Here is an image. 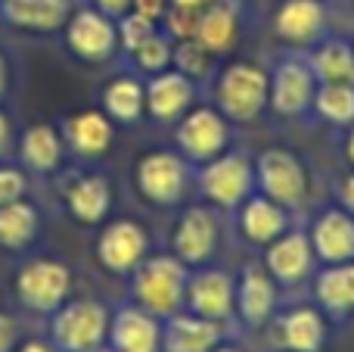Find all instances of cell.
I'll return each instance as SVG.
<instances>
[{"mask_svg": "<svg viewBox=\"0 0 354 352\" xmlns=\"http://www.w3.org/2000/svg\"><path fill=\"white\" fill-rule=\"evenodd\" d=\"M171 69H177L180 75H187V78L196 81V85H202V81H212L214 72H218V53L202 47L196 37H183V41H174Z\"/></svg>", "mask_w": 354, "mask_h": 352, "instance_id": "cell-32", "label": "cell"}, {"mask_svg": "<svg viewBox=\"0 0 354 352\" xmlns=\"http://www.w3.org/2000/svg\"><path fill=\"white\" fill-rule=\"evenodd\" d=\"M314 262H317V256H314V247L308 240V231L289 228L286 234H280L274 243L264 247L261 265L268 268V274L277 281L280 290H295L311 278Z\"/></svg>", "mask_w": 354, "mask_h": 352, "instance_id": "cell-16", "label": "cell"}, {"mask_svg": "<svg viewBox=\"0 0 354 352\" xmlns=\"http://www.w3.org/2000/svg\"><path fill=\"white\" fill-rule=\"evenodd\" d=\"M115 28H118V50L131 53L143 37H149L159 28V22H149V19L137 16V12H124L122 19H115Z\"/></svg>", "mask_w": 354, "mask_h": 352, "instance_id": "cell-35", "label": "cell"}, {"mask_svg": "<svg viewBox=\"0 0 354 352\" xmlns=\"http://www.w3.org/2000/svg\"><path fill=\"white\" fill-rule=\"evenodd\" d=\"M214 106L230 125L255 122L268 109V72L249 60H233L214 72Z\"/></svg>", "mask_w": 354, "mask_h": 352, "instance_id": "cell-2", "label": "cell"}, {"mask_svg": "<svg viewBox=\"0 0 354 352\" xmlns=\"http://www.w3.org/2000/svg\"><path fill=\"white\" fill-rule=\"evenodd\" d=\"M189 268L174 253H149L131 274V303L147 309L159 322L183 309Z\"/></svg>", "mask_w": 354, "mask_h": 352, "instance_id": "cell-1", "label": "cell"}, {"mask_svg": "<svg viewBox=\"0 0 354 352\" xmlns=\"http://www.w3.org/2000/svg\"><path fill=\"white\" fill-rule=\"evenodd\" d=\"M193 37L202 44V47H208L218 56L230 53L239 41V6L224 3V6H212V10H205L199 16V22H196Z\"/></svg>", "mask_w": 354, "mask_h": 352, "instance_id": "cell-31", "label": "cell"}, {"mask_svg": "<svg viewBox=\"0 0 354 352\" xmlns=\"http://www.w3.org/2000/svg\"><path fill=\"white\" fill-rule=\"evenodd\" d=\"M183 309L208 322L230 324L233 318V274L221 268L202 265L189 268L187 290H183Z\"/></svg>", "mask_w": 354, "mask_h": 352, "instance_id": "cell-15", "label": "cell"}, {"mask_svg": "<svg viewBox=\"0 0 354 352\" xmlns=\"http://www.w3.org/2000/svg\"><path fill=\"white\" fill-rule=\"evenodd\" d=\"M59 134L66 141V150H72L78 159L93 162L109 153L115 141V122L103 109H81L59 125Z\"/></svg>", "mask_w": 354, "mask_h": 352, "instance_id": "cell-22", "label": "cell"}, {"mask_svg": "<svg viewBox=\"0 0 354 352\" xmlns=\"http://www.w3.org/2000/svg\"><path fill=\"white\" fill-rule=\"evenodd\" d=\"M59 197L78 225L100 228L112 209V184L103 172H72L59 178Z\"/></svg>", "mask_w": 354, "mask_h": 352, "instance_id": "cell-14", "label": "cell"}, {"mask_svg": "<svg viewBox=\"0 0 354 352\" xmlns=\"http://www.w3.org/2000/svg\"><path fill=\"white\" fill-rule=\"evenodd\" d=\"M274 35L286 47L311 50L326 37V10L320 0H283L274 12Z\"/></svg>", "mask_w": 354, "mask_h": 352, "instance_id": "cell-20", "label": "cell"}, {"mask_svg": "<svg viewBox=\"0 0 354 352\" xmlns=\"http://www.w3.org/2000/svg\"><path fill=\"white\" fill-rule=\"evenodd\" d=\"M345 156H348V162L354 166V122L348 125V137H345Z\"/></svg>", "mask_w": 354, "mask_h": 352, "instance_id": "cell-44", "label": "cell"}, {"mask_svg": "<svg viewBox=\"0 0 354 352\" xmlns=\"http://www.w3.org/2000/svg\"><path fill=\"white\" fill-rule=\"evenodd\" d=\"M255 191L295 212L308 200V168L292 150L268 147L255 156Z\"/></svg>", "mask_w": 354, "mask_h": 352, "instance_id": "cell-7", "label": "cell"}, {"mask_svg": "<svg viewBox=\"0 0 354 352\" xmlns=\"http://www.w3.org/2000/svg\"><path fill=\"white\" fill-rule=\"evenodd\" d=\"M221 247V218L218 209L208 203L187 206L180 212L171 234V253L187 268L212 265Z\"/></svg>", "mask_w": 354, "mask_h": 352, "instance_id": "cell-11", "label": "cell"}, {"mask_svg": "<svg viewBox=\"0 0 354 352\" xmlns=\"http://www.w3.org/2000/svg\"><path fill=\"white\" fill-rule=\"evenodd\" d=\"M280 309V287L261 262H245L233 278V315L245 328H268Z\"/></svg>", "mask_w": 354, "mask_h": 352, "instance_id": "cell-13", "label": "cell"}, {"mask_svg": "<svg viewBox=\"0 0 354 352\" xmlns=\"http://www.w3.org/2000/svg\"><path fill=\"white\" fill-rule=\"evenodd\" d=\"M168 3H171V0H131V12L162 25V19H165V12H168Z\"/></svg>", "mask_w": 354, "mask_h": 352, "instance_id": "cell-39", "label": "cell"}, {"mask_svg": "<svg viewBox=\"0 0 354 352\" xmlns=\"http://www.w3.org/2000/svg\"><path fill=\"white\" fill-rule=\"evenodd\" d=\"M196 181V166L177 150H149L134 166V187L147 203L159 209H174L187 200Z\"/></svg>", "mask_w": 354, "mask_h": 352, "instance_id": "cell-5", "label": "cell"}, {"mask_svg": "<svg viewBox=\"0 0 354 352\" xmlns=\"http://www.w3.org/2000/svg\"><path fill=\"white\" fill-rule=\"evenodd\" d=\"M308 240L324 265L354 262V215L345 209H324L308 228Z\"/></svg>", "mask_w": 354, "mask_h": 352, "instance_id": "cell-25", "label": "cell"}, {"mask_svg": "<svg viewBox=\"0 0 354 352\" xmlns=\"http://www.w3.org/2000/svg\"><path fill=\"white\" fill-rule=\"evenodd\" d=\"M16 162L28 172V178H53L66 162V141L59 128L47 122L28 125L16 141Z\"/></svg>", "mask_w": 354, "mask_h": 352, "instance_id": "cell-21", "label": "cell"}, {"mask_svg": "<svg viewBox=\"0 0 354 352\" xmlns=\"http://www.w3.org/2000/svg\"><path fill=\"white\" fill-rule=\"evenodd\" d=\"M62 41L75 60L87 62V66H103L118 53L115 19H109L91 3L75 6L72 16L62 25Z\"/></svg>", "mask_w": 354, "mask_h": 352, "instance_id": "cell-10", "label": "cell"}, {"mask_svg": "<svg viewBox=\"0 0 354 352\" xmlns=\"http://www.w3.org/2000/svg\"><path fill=\"white\" fill-rule=\"evenodd\" d=\"M91 6H97L109 19H122L124 12H131V0H91Z\"/></svg>", "mask_w": 354, "mask_h": 352, "instance_id": "cell-40", "label": "cell"}, {"mask_svg": "<svg viewBox=\"0 0 354 352\" xmlns=\"http://www.w3.org/2000/svg\"><path fill=\"white\" fill-rule=\"evenodd\" d=\"M16 141H19V131L12 116L0 106V162H10L16 156Z\"/></svg>", "mask_w": 354, "mask_h": 352, "instance_id": "cell-37", "label": "cell"}, {"mask_svg": "<svg viewBox=\"0 0 354 352\" xmlns=\"http://www.w3.org/2000/svg\"><path fill=\"white\" fill-rule=\"evenodd\" d=\"M6 94H10V60H6V53L0 50V103L6 100Z\"/></svg>", "mask_w": 354, "mask_h": 352, "instance_id": "cell-42", "label": "cell"}, {"mask_svg": "<svg viewBox=\"0 0 354 352\" xmlns=\"http://www.w3.org/2000/svg\"><path fill=\"white\" fill-rule=\"evenodd\" d=\"M196 191L214 209L236 212L249 193H255V162L245 153L224 150L221 156L196 166Z\"/></svg>", "mask_w": 354, "mask_h": 352, "instance_id": "cell-6", "label": "cell"}, {"mask_svg": "<svg viewBox=\"0 0 354 352\" xmlns=\"http://www.w3.org/2000/svg\"><path fill=\"white\" fill-rule=\"evenodd\" d=\"M311 109L330 125H351L354 122V85H320L314 91Z\"/></svg>", "mask_w": 354, "mask_h": 352, "instance_id": "cell-34", "label": "cell"}, {"mask_svg": "<svg viewBox=\"0 0 354 352\" xmlns=\"http://www.w3.org/2000/svg\"><path fill=\"white\" fill-rule=\"evenodd\" d=\"M274 343L286 352H324L326 315L317 306H289L270 318Z\"/></svg>", "mask_w": 354, "mask_h": 352, "instance_id": "cell-18", "label": "cell"}, {"mask_svg": "<svg viewBox=\"0 0 354 352\" xmlns=\"http://www.w3.org/2000/svg\"><path fill=\"white\" fill-rule=\"evenodd\" d=\"M44 234V218L28 197L12 200L0 206V249L6 253H25Z\"/></svg>", "mask_w": 354, "mask_h": 352, "instance_id": "cell-27", "label": "cell"}, {"mask_svg": "<svg viewBox=\"0 0 354 352\" xmlns=\"http://www.w3.org/2000/svg\"><path fill=\"white\" fill-rule=\"evenodd\" d=\"M103 112L115 125H134L147 112L143 81L137 72H122L103 87Z\"/></svg>", "mask_w": 354, "mask_h": 352, "instance_id": "cell-29", "label": "cell"}, {"mask_svg": "<svg viewBox=\"0 0 354 352\" xmlns=\"http://www.w3.org/2000/svg\"><path fill=\"white\" fill-rule=\"evenodd\" d=\"M149 247H153V240H149L147 228H143L140 222L115 218V222L100 225L93 253H97V262L109 274H115V278H131L134 268L149 256Z\"/></svg>", "mask_w": 354, "mask_h": 352, "instance_id": "cell-12", "label": "cell"}, {"mask_svg": "<svg viewBox=\"0 0 354 352\" xmlns=\"http://www.w3.org/2000/svg\"><path fill=\"white\" fill-rule=\"evenodd\" d=\"M93 352H112L109 346H100V349H93Z\"/></svg>", "mask_w": 354, "mask_h": 352, "instance_id": "cell-46", "label": "cell"}, {"mask_svg": "<svg viewBox=\"0 0 354 352\" xmlns=\"http://www.w3.org/2000/svg\"><path fill=\"white\" fill-rule=\"evenodd\" d=\"M212 352H243V349H239V346H233V343H227V340H224V343H218V346H214Z\"/></svg>", "mask_w": 354, "mask_h": 352, "instance_id": "cell-45", "label": "cell"}, {"mask_svg": "<svg viewBox=\"0 0 354 352\" xmlns=\"http://www.w3.org/2000/svg\"><path fill=\"white\" fill-rule=\"evenodd\" d=\"M75 0H0V22L19 31L53 35L72 16Z\"/></svg>", "mask_w": 354, "mask_h": 352, "instance_id": "cell-26", "label": "cell"}, {"mask_svg": "<svg viewBox=\"0 0 354 352\" xmlns=\"http://www.w3.org/2000/svg\"><path fill=\"white\" fill-rule=\"evenodd\" d=\"M171 128L177 153L193 166H202L230 147V122L221 116L218 106H193Z\"/></svg>", "mask_w": 354, "mask_h": 352, "instance_id": "cell-9", "label": "cell"}, {"mask_svg": "<svg viewBox=\"0 0 354 352\" xmlns=\"http://www.w3.org/2000/svg\"><path fill=\"white\" fill-rule=\"evenodd\" d=\"M308 66L320 85H354V47L339 37H324L308 53Z\"/></svg>", "mask_w": 354, "mask_h": 352, "instance_id": "cell-30", "label": "cell"}, {"mask_svg": "<svg viewBox=\"0 0 354 352\" xmlns=\"http://www.w3.org/2000/svg\"><path fill=\"white\" fill-rule=\"evenodd\" d=\"M236 225L239 234L252 243V247H268L280 234L292 228V212L283 209L280 203L268 200L264 193H249L236 209Z\"/></svg>", "mask_w": 354, "mask_h": 352, "instance_id": "cell-24", "label": "cell"}, {"mask_svg": "<svg viewBox=\"0 0 354 352\" xmlns=\"http://www.w3.org/2000/svg\"><path fill=\"white\" fill-rule=\"evenodd\" d=\"M12 293L25 312L50 318L72 297V268L53 256H31L12 278Z\"/></svg>", "mask_w": 354, "mask_h": 352, "instance_id": "cell-4", "label": "cell"}, {"mask_svg": "<svg viewBox=\"0 0 354 352\" xmlns=\"http://www.w3.org/2000/svg\"><path fill=\"white\" fill-rule=\"evenodd\" d=\"M16 352H53V346L47 340H25L16 346Z\"/></svg>", "mask_w": 354, "mask_h": 352, "instance_id": "cell-43", "label": "cell"}, {"mask_svg": "<svg viewBox=\"0 0 354 352\" xmlns=\"http://www.w3.org/2000/svg\"><path fill=\"white\" fill-rule=\"evenodd\" d=\"M339 200H342V209L354 215V175H348V178L342 181V187H339Z\"/></svg>", "mask_w": 354, "mask_h": 352, "instance_id": "cell-41", "label": "cell"}, {"mask_svg": "<svg viewBox=\"0 0 354 352\" xmlns=\"http://www.w3.org/2000/svg\"><path fill=\"white\" fill-rule=\"evenodd\" d=\"M317 75L308 66V56L286 53L268 72V109L277 118H301L311 112Z\"/></svg>", "mask_w": 354, "mask_h": 352, "instance_id": "cell-8", "label": "cell"}, {"mask_svg": "<svg viewBox=\"0 0 354 352\" xmlns=\"http://www.w3.org/2000/svg\"><path fill=\"white\" fill-rule=\"evenodd\" d=\"M227 340V324L180 309L162 322V352H212Z\"/></svg>", "mask_w": 354, "mask_h": 352, "instance_id": "cell-23", "label": "cell"}, {"mask_svg": "<svg viewBox=\"0 0 354 352\" xmlns=\"http://www.w3.org/2000/svg\"><path fill=\"white\" fill-rule=\"evenodd\" d=\"M171 50H174V37L159 25L153 35L143 37V41L128 53V62L134 66L131 72L147 75V78L156 72H162V69L171 66Z\"/></svg>", "mask_w": 354, "mask_h": 352, "instance_id": "cell-33", "label": "cell"}, {"mask_svg": "<svg viewBox=\"0 0 354 352\" xmlns=\"http://www.w3.org/2000/svg\"><path fill=\"white\" fill-rule=\"evenodd\" d=\"M106 334H109V306L93 297H68L50 315L47 343L53 352H93L106 346Z\"/></svg>", "mask_w": 354, "mask_h": 352, "instance_id": "cell-3", "label": "cell"}, {"mask_svg": "<svg viewBox=\"0 0 354 352\" xmlns=\"http://www.w3.org/2000/svg\"><path fill=\"white\" fill-rule=\"evenodd\" d=\"M31 178L22 166H12V162H0V206L12 203V200L28 197Z\"/></svg>", "mask_w": 354, "mask_h": 352, "instance_id": "cell-36", "label": "cell"}, {"mask_svg": "<svg viewBox=\"0 0 354 352\" xmlns=\"http://www.w3.org/2000/svg\"><path fill=\"white\" fill-rule=\"evenodd\" d=\"M19 337H22V328H19L16 315L0 309V352H16Z\"/></svg>", "mask_w": 354, "mask_h": 352, "instance_id": "cell-38", "label": "cell"}, {"mask_svg": "<svg viewBox=\"0 0 354 352\" xmlns=\"http://www.w3.org/2000/svg\"><path fill=\"white\" fill-rule=\"evenodd\" d=\"M314 299L330 318H345L354 312V262L324 265L314 278Z\"/></svg>", "mask_w": 354, "mask_h": 352, "instance_id": "cell-28", "label": "cell"}, {"mask_svg": "<svg viewBox=\"0 0 354 352\" xmlns=\"http://www.w3.org/2000/svg\"><path fill=\"white\" fill-rule=\"evenodd\" d=\"M143 97H147V116L153 118V122L174 125L183 112L196 106L199 85L168 66L143 81Z\"/></svg>", "mask_w": 354, "mask_h": 352, "instance_id": "cell-17", "label": "cell"}, {"mask_svg": "<svg viewBox=\"0 0 354 352\" xmlns=\"http://www.w3.org/2000/svg\"><path fill=\"white\" fill-rule=\"evenodd\" d=\"M106 346L112 352H162V322L137 303H124L109 312Z\"/></svg>", "mask_w": 354, "mask_h": 352, "instance_id": "cell-19", "label": "cell"}]
</instances>
